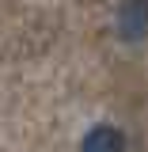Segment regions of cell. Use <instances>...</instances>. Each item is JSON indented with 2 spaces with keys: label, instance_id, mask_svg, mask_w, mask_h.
<instances>
[{
  "label": "cell",
  "instance_id": "1",
  "mask_svg": "<svg viewBox=\"0 0 148 152\" xmlns=\"http://www.w3.org/2000/svg\"><path fill=\"white\" fill-rule=\"evenodd\" d=\"M114 31L122 42H144L148 38V0H118L114 8Z\"/></svg>",
  "mask_w": 148,
  "mask_h": 152
},
{
  "label": "cell",
  "instance_id": "2",
  "mask_svg": "<svg viewBox=\"0 0 148 152\" xmlns=\"http://www.w3.org/2000/svg\"><path fill=\"white\" fill-rule=\"evenodd\" d=\"M80 152H125V133L110 126V122H99L84 133L80 141Z\"/></svg>",
  "mask_w": 148,
  "mask_h": 152
}]
</instances>
